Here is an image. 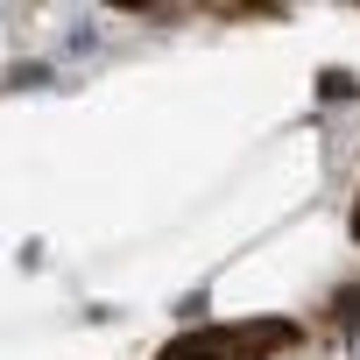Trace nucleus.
Returning a JSON list of instances; mask_svg holds the SVG:
<instances>
[{
  "label": "nucleus",
  "mask_w": 360,
  "mask_h": 360,
  "mask_svg": "<svg viewBox=\"0 0 360 360\" xmlns=\"http://www.w3.org/2000/svg\"><path fill=\"white\" fill-rule=\"evenodd\" d=\"M353 233H360V205H353Z\"/></svg>",
  "instance_id": "nucleus-1"
}]
</instances>
